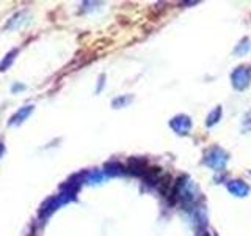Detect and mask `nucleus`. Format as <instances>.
I'll return each mask as SVG.
<instances>
[{"instance_id": "obj_7", "label": "nucleus", "mask_w": 251, "mask_h": 236, "mask_svg": "<svg viewBox=\"0 0 251 236\" xmlns=\"http://www.w3.org/2000/svg\"><path fill=\"white\" fill-rule=\"evenodd\" d=\"M201 236H209V235H207V233H204V235H201Z\"/></svg>"}, {"instance_id": "obj_3", "label": "nucleus", "mask_w": 251, "mask_h": 236, "mask_svg": "<svg viewBox=\"0 0 251 236\" xmlns=\"http://www.w3.org/2000/svg\"><path fill=\"white\" fill-rule=\"evenodd\" d=\"M157 187H159V191L167 195L168 191L171 192V177L170 175H163L162 178H159V181H157Z\"/></svg>"}, {"instance_id": "obj_2", "label": "nucleus", "mask_w": 251, "mask_h": 236, "mask_svg": "<svg viewBox=\"0 0 251 236\" xmlns=\"http://www.w3.org/2000/svg\"><path fill=\"white\" fill-rule=\"evenodd\" d=\"M33 112V106H25V107H22L21 110H18L13 117H11V120H10V126H14V124H21L27 120V118L30 117V114Z\"/></svg>"}, {"instance_id": "obj_5", "label": "nucleus", "mask_w": 251, "mask_h": 236, "mask_svg": "<svg viewBox=\"0 0 251 236\" xmlns=\"http://www.w3.org/2000/svg\"><path fill=\"white\" fill-rule=\"evenodd\" d=\"M24 88H25V87H24V85H21V84H16V85H13V87H11V91L18 93V91H22Z\"/></svg>"}, {"instance_id": "obj_6", "label": "nucleus", "mask_w": 251, "mask_h": 236, "mask_svg": "<svg viewBox=\"0 0 251 236\" xmlns=\"http://www.w3.org/2000/svg\"><path fill=\"white\" fill-rule=\"evenodd\" d=\"M3 153H5V144H3L2 140H0V157L3 156Z\"/></svg>"}, {"instance_id": "obj_4", "label": "nucleus", "mask_w": 251, "mask_h": 236, "mask_svg": "<svg viewBox=\"0 0 251 236\" xmlns=\"http://www.w3.org/2000/svg\"><path fill=\"white\" fill-rule=\"evenodd\" d=\"M18 49H13L11 52H8L6 54V57L0 61V71H6L8 68H10L11 65H13V61H14V59H16V55H18Z\"/></svg>"}, {"instance_id": "obj_1", "label": "nucleus", "mask_w": 251, "mask_h": 236, "mask_svg": "<svg viewBox=\"0 0 251 236\" xmlns=\"http://www.w3.org/2000/svg\"><path fill=\"white\" fill-rule=\"evenodd\" d=\"M127 169L130 173L137 177H145L148 172V162L146 159H141V157H132L127 164Z\"/></svg>"}]
</instances>
